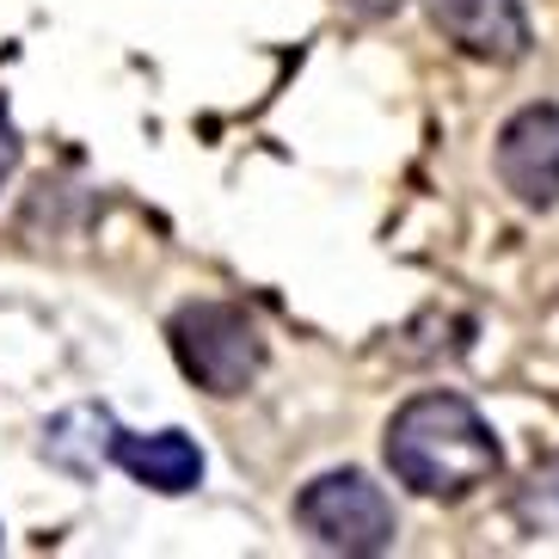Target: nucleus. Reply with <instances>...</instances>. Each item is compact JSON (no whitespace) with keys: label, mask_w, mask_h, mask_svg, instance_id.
Returning <instances> with one entry per match:
<instances>
[{"label":"nucleus","mask_w":559,"mask_h":559,"mask_svg":"<svg viewBox=\"0 0 559 559\" xmlns=\"http://www.w3.org/2000/svg\"><path fill=\"white\" fill-rule=\"evenodd\" d=\"M388 467L418 498H467L498 479L504 449L461 394H412L388 425Z\"/></svg>","instance_id":"f257e3e1"},{"label":"nucleus","mask_w":559,"mask_h":559,"mask_svg":"<svg viewBox=\"0 0 559 559\" xmlns=\"http://www.w3.org/2000/svg\"><path fill=\"white\" fill-rule=\"evenodd\" d=\"M166 338H173V357L203 394L234 400L247 394L264 369V332L247 308L234 301H185L173 320H166Z\"/></svg>","instance_id":"f03ea898"},{"label":"nucleus","mask_w":559,"mask_h":559,"mask_svg":"<svg viewBox=\"0 0 559 559\" xmlns=\"http://www.w3.org/2000/svg\"><path fill=\"white\" fill-rule=\"evenodd\" d=\"M296 523L332 554H388L400 535L388 492L357 467H332V474L308 479L296 498Z\"/></svg>","instance_id":"7ed1b4c3"},{"label":"nucleus","mask_w":559,"mask_h":559,"mask_svg":"<svg viewBox=\"0 0 559 559\" xmlns=\"http://www.w3.org/2000/svg\"><path fill=\"white\" fill-rule=\"evenodd\" d=\"M498 185L523 210H554L559 203V105H523L498 130Z\"/></svg>","instance_id":"20e7f679"},{"label":"nucleus","mask_w":559,"mask_h":559,"mask_svg":"<svg viewBox=\"0 0 559 559\" xmlns=\"http://www.w3.org/2000/svg\"><path fill=\"white\" fill-rule=\"evenodd\" d=\"M437 32L474 62H523L528 56V13L523 0H430Z\"/></svg>","instance_id":"39448f33"},{"label":"nucleus","mask_w":559,"mask_h":559,"mask_svg":"<svg viewBox=\"0 0 559 559\" xmlns=\"http://www.w3.org/2000/svg\"><path fill=\"white\" fill-rule=\"evenodd\" d=\"M111 461L135 479V486H148V492H166V498L198 492V479H203V449L191 443L185 430H154V437L117 430Z\"/></svg>","instance_id":"423d86ee"},{"label":"nucleus","mask_w":559,"mask_h":559,"mask_svg":"<svg viewBox=\"0 0 559 559\" xmlns=\"http://www.w3.org/2000/svg\"><path fill=\"white\" fill-rule=\"evenodd\" d=\"M117 443V418L105 406H68L62 418L44 425V455L74 479H99V467L111 461Z\"/></svg>","instance_id":"0eeeda50"},{"label":"nucleus","mask_w":559,"mask_h":559,"mask_svg":"<svg viewBox=\"0 0 559 559\" xmlns=\"http://www.w3.org/2000/svg\"><path fill=\"white\" fill-rule=\"evenodd\" d=\"M19 173V130H13V111H7V93H0V185Z\"/></svg>","instance_id":"6e6552de"},{"label":"nucleus","mask_w":559,"mask_h":559,"mask_svg":"<svg viewBox=\"0 0 559 559\" xmlns=\"http://www.w3.org/2000/svg\"><path fill=\"white\" fill-rule=\"evenodd\" d=\"M350 7H400V0H350Z\"/></svg>","instance_id":"1a4fd4ad"}]
</instances>
